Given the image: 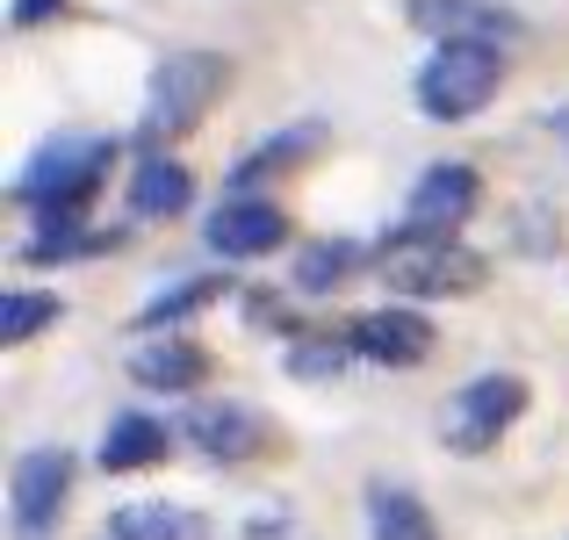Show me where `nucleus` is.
Here are the masks:
<instances>
[{"label": "nucleus", "mask_w": 569, "mask_h": 540, "mask_svg": "<svg viewBox=\"0 0 569 540\" xmlns=\"http://www.w3.org/2000/svg\"><path fill=\"white\" fill-rule=\"evenodd\" d=\"M368 527H376V540H440L432 512L411 498V490H397V483L368 490Z\"/></svg>", "instance_id": "nucleus-13"}, {"label": "nucleus", "mask_w": 569, "mask_h": 540, "mask_svg": "<svg viewBox=\"0 0 569 540\" xmlns=\"http://www.w3.org/2000/svg\"><path fill=\"white\" fill-rule=\"evenodd\" d=\"M353 353H368L376 368H411V360L432 353V324L418 318V310H376V318L353 324Z\"/></svg>", "instance_id": "nucleus-10"}, {"label": "nucleus", "mask_w": 569, "mask_h": 540, "mask_svg": "<svg viewBox=\"0 0 569 540\" xmlns=\"http://www.w3.org/2000/svg\"><path fill=\"white\" fill-rule=\"evenodd\" d=\"M519 411H527V382H512V374H476V382L447 403V447H490Z\"/></svg>", "instance_id": "nucleus-6"}, {"label": "nucleus", "mask_w": 569, "mask_h": 540, "mask_svg": "<svg viewBox=\"0 0 569 540\" xmlns=\"http://www.w3.org/2000/svg\"><path fill=\"white\" fill-rule=\"evenodd\" d=\"M382 281L397 296H461L483 289V260L455 238H397V252H382Z\"/></svg>", "instance_id": "nucleus-4"}, {"label": "nucleus", "mask_w": 569, "mask_h": 540, "mask_svg": "<svg viewBox=\"0 0 569 540\" xmlns=\"http://www.w3.org/2000/svg\"><path fill=\"white\" fill-rule=\"evenodd\" d=\"M274 246H281V209L260 202V194H231L209 217V252H223V260H260Z\"/></svg>", "instance_id": "nucleus-9"}, {"label": "nucleus", "mask_w": 569, "mask_h": 540, "mask_svg": "<svg viewBox=\"0 0 569 540\" xmlns=\"http://www.w3.org/2000/svg\"><path fill=\"white\" fill-rule=\"evenodd\" d=\"M130 368H138L144 389H194V382L209 374V353L188 347V339H167V347H144Z\"/></svg>", "instance_id": "nucleus-14"}, {"label": "nucleus", "mask_w": 569, "mask_h": 540, "mask_svg": "<svg viewBox=\"0 0 569 540\" xmlns=\"http://www.w3.org/2000/svg\"><path fill=\"white\" fill-rule=\"evenodd\" d=\"M109 540H202V519L181 504H123L109 519Z\"/></svg>", "instance_id": "nucleus-15"}, {"label": "nucleus", "mask_w": 569, "mask_h": 540, "mask_svg": "<svg viewBox=\"0 0 569 540\" xmlns=\"http://www.w3.org/2000/svg\"><path fill=\"white\" fill-rule=\"evenodd\" d=\"M353 267H361V246H353V238H325V246H310L303 260H296V281H303L310 296H325V289H339Z\"/></svg>", "instance_id": "nucleus-17"}, {"label": "nucleus", "mask_w": 569, "mask_h": 540, "mask_svg": "<svg viewBox=\"0 0 569 540\" xmlns=\"http://www.w3.org/2000/svg\"><path fill=\"white\" fill-rule=\"evenodd\" d=\"M223 87H231V58H217V51H173V58H159L152 87H144L138 138H152V144L188 138V130L217 109Z\"/></svg>", "instance_id": "nucleus-1"}, {"label": "nucleus", "mask_w": 569, "mask_h": 540, "mask_svg": "<svg viewBox=\"0 0 569 540\" xmlns=\"http://www.w3.org/2000/svg\"><path fill=\"white\" fill-rule=\"evenodd\" d=\"M66 483H72V454H66V447H29V454L14 461L8 504H14L22 540H37V533L58 527V512H66Z\"/></svg>", "instance_id": "nucleus-5"}, {"label": "nucleus", "mask_w": 569, "mask_h": 540, "mask_svg": "<svg viewBox=\"0 0 569 540\" xmlns=\"http://www.w3.org/2000/svg\"><path fill=\"white\" fill-rule=\"evenodd\" d=\"M188 440L202 447L209 461H246L267 447V426L260 411H246V403H202V411L188 418Z\"/></svg>", "instance_id": "nucleus-11"}, {"label": "nucleus", "mask_w": 569, "mask_h": 540, "mask_svg": "<svg viewBox=\"0 0 569 540\" xmlns=\"http://www.w3.org/2000/svg\"><path fill=\"white\" fill-rule=\"evenodd\" d=\"M498 43H440V51L418 66V109L440 116V123H461V116H483L498 101Z\"/></svg>", "instance_id": "nucleus-2"}, {"label": "nucleus", "mask_w": 569, "mask_h": 540, "mask_svg": "<svg viewBox=\"0 0 569 540\" xmlns=\"http://www.w3.org/2000/svg\"><path fill=\"white\" fill-rule=\"evenodd\" d=\"M403 14H411L418 29H432L440 43H505L519 37V14L505 8V0H403Z\"/></svg>", "instance_id": "nucleus-8"}, {"label": "nucleus", "mask_w": 569, "mask_h": 540, "mask_svg": "<svg viewBox=\"0 0 569 540\" xmlns=\"http://www.w3.org/2000/svg\"><path fill=\"white\" fill-rule=\"evenodd\" d=\"M310 138H318V130H281L267 152H252L246 167H238V188H246V180H260L267 167H281V159H303V152H310Z\"/></svg>", "instance_id": "nucleus-21"}, {"label": "nucleus", "mask_w": 569, "mask_h": 540, "mask_svg": "<svg viewBox=\"0 0 569 540\" xmlns=\"http://www.w3.org/2000/svg\"><path fill=\"white\" fill-rule=\"evenodd\" d=\"M101 167H109V144H101V138H58V144H43V152L22 167L14 194H22L37 217H43V209H80L87 194H94Z\"/></svg>", "instance_id": "nucleus-3"}, {"label": "nucleus", "mask_w": 569, "mask_h": 540, "mask_svg": "<svg viewBox=\"0 0 569 540\" xmlns=\"http://www.w3.org/2000/svg\"><path fill=\"white\" fill-rule=\"evenodd\" d=\"M209 296H217V281H209V274H194V281H173V289H159L152 303L138 310V324H173V318H188L194 303H209Z\"/></svg>", "instance_id": "nucleus-19"}, {"label": "nucleus", "mask_w": 569, "mask_h": 540, "mask_svg": "<svg viewBox=\"0 0 569 540\" xmlns=\"http://www.w3.org/2000/svg\"><path fill=\"white\" fill-rule=\"evenodd\" d=\"M476 209V167H432L426 180L411 188V209H403V231L397 238H447L461 231V217Z\"/></svg>", "instance_id": "nucleus-7"}, {"label": "nucleus", "mask_w": 569, "mask_h": 540, "mask_svg": "<svg viewBox=\"0 0 569 540\" xmlns=\"http://www.w3.org/2000/svg\"><path fill=\"white\" fill-rule=\"evenodd\" d=\"M43 324H58V296H37V289L0 296V347H22V339L43 332Z\"/></svg>", "instance_id": "nucleus-18"}, {"label": "nucleus", "mask_w": 569, "mask_h": 540, "mask_svg": "<svg viewBox=\"0 0 569 540\" xmlns=\"http://www.w3.org/2000/svg\"><path fill=\"white\" fill-rule=\"evenodd\" d=\"M58 8H66V0H14L8 14H14V29H37V22H51Z\"/></svg>", "instance_id": "nucleus-22"}, {"label": "nucleus", "mask_w": 569, "mask_h": 540, "mask_svg": "<svg viewBox=\"0 0 569 540\" xmlns=\"http://www.w3.org/2000/svg\"><path fill=\"white\" fill-rule=\"evenodd\" d=\"M167 454V426L144 411H123L109 426V440H101V469L109 476H130V469H152V461Z\"/></svg>", "instance_id": "nucleus-12"}, {"label": "nucleus", "mask_w": 569, "mask_h": 540, "mask_svg": "<svg viewBox=\"0 0 569 540\" xmlns=\"http://www.w3.org/2000/svg\"><path fill=\"white\" fill-rule=\"evenodd\" d=\"M188 167L181 159H152V167H138V180H130V202H138V217H181L188 209Z\"/></svg>", "instance_id": "nucleus-16"}, {"label": "nucleus", "mask_w": 569, "mask_h": 540, "mask_svg": "<svg viewBox=\"0 0 569 540\" xmlns=\"http://www.w3.org/2000/svg\"><path fill=\"white\" fill-rule=\"evenodd\" d=\"M347 353H353V339H296L289 368L296 374H332V368H347Z\"/></svg>", "instance_id": "nucleus-20"}]
</instances>
